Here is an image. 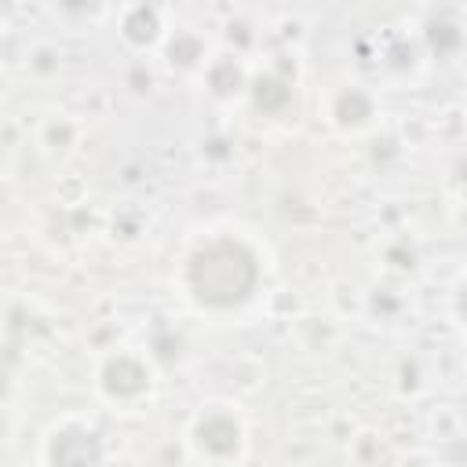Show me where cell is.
Wrapping results in <instances>:
<instances>
[{
  "label": "cell",
  "mask_w": 467,
  "mask_h": 467,
  "mask_svg": "<svg viewBox=\"0 0 467 467\" xmlns=\"http://www.w3.org/2000/svg\"><path fill=\"white\" fill-rule=\"evenodd\" d=\"M223 409L226 405H212L208 412L197 416V423L190 431V445L201 456H241V441H244L241 420Z\"/></svg>",
  "instance_id": "1"
}]
</instances>
